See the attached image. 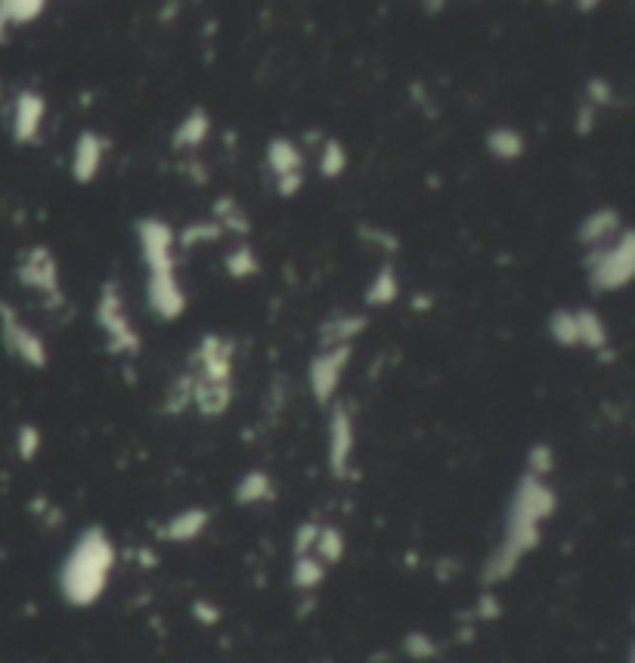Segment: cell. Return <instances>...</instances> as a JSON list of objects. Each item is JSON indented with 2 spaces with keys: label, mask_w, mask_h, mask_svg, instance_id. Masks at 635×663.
<instances>
[{
  "label": "cell",
  "mask_w": 635,
  "mask_h": 663,
  "mask_svg": "<svg viewBox=\"0 0 635 663\" xmlns=\"http://www.w3.org/2000/svg\"><path fill=\"white\" fill-rule=\"evenodd\" d=\"M555 509H558V493L546 484V478H536L530 471H524L512 493V502H508L499 546L484 564L487 586L505 583L508 577L518 574L524 558L543 543V527L555 515Z\"/></svg>",
  "instance_id": "6da1fadb"
},
{
  "label": "cell",
  "mask_w": 635,
  "mask_h": 663,
  "mask_svg": "<svg viewBox=\"0 0 635 663\" xmlns=\"http://www.w3.org/2000/svg\"><path fill=\"white\" fill-rule=\"evenodd\" d=\"M115 571V543L100 527H84L59 564V595L72 608H93L103 598Z\"/></svg>",
  "instance_id": "7a4b0ae2"
},
{
  "label": "cell",
  "mask_w": 635,
  "mask_h": 663,
  "mask_svg": "<svg viewBox=\"0 0 635 663\" xmlns=\"http://www.w3.org/2000/svg\"><path fill=\"white\" fill-rule=\"evenodd\" d=\"M134 230H137V242L143 251L146 270H149V282H146L149 310L165 323L180 320L186 310V292L177 279V261H174L177 236L171 224L155 214H146L137 220Z\"/></svg>",
  "instance_id": "3957f363"
},
{
  "label": "cell",
  "mask_w": 635,
  "mask_h": 663,
  "mask_svg": "<svg viewBox=\"0 0 635 663\" xmlns=\"http://www.w3.org/2000/svg\"><path fill=\"white\" fill-rule=\"evenodd\" d=\"M189 403L205 419H217L227 413L233 400V341L220 335H205L196 351L189 354Z\"/></svg>",
  "instance_id": "277c9868"
},
{
  "label": "cell",
  "mask_w": 635,
  "mask_h": 663,
  "mask_svg": "<svg viewBox=\"0 0 635 663\" xmlns=\"http://www.w3.org/2000/svg\"><path fill=\"white\" fill-rule=\"evenodd\" d=\"M583 264L589 270L592 292L626 289L632 273H635V236L629 230H623L614 242L592 248Z\"/></svg>",
  "instance_id": "5b68a950"
},
{
  "label": "cell",
  "mask_w": 635,
  "mask_h": 663,
  "mask_svg": "<svg viewBox=\"0 0 635 663\" xmlns=\"http://www.w3.org/2000/svg\"><path fill=\"white\" fill-rule=\"evenodd\" d=\"M93 320H97V326L106 335V351L109 354H118V357H137L140 354V335L134 332L131 320H127L118 282H106V286L100 289Z\"/></svg>",
  "instance_id": "8992f818"
},
{
  "label": "cell",
  "mask_w": 635,
  "mask_h": 663,
  "mask_svg": "<svg viewBox=\"0 0 635 663\" xmlns=\"http://www.w3.org/2000/svg\"><path fill=\"white\" fill-rule=\"evenodd\" d=\"M351 354H354V344H341V347H329V351H320L313 360H310V391L316 397L320 406H329L332 397L338 394V382L351 363Z\"/></svg>",
  "instance_id": "52a82bcc"
},
{
  "label": "cell",
  "mask_w": 635,
  "mask_h": 663,
  "mask_svg": "<svg viewBox=\"0 0 635 663\" xmlns=\"http://www.w3.org/2000/svg\"><path fill=\"white\" fill-rule=\"evenodd\" d=\"M0 323H4V344L13 357H19L22 363L44 369L47 366V347L41 341V335H35L28 326H22V320L16 317V310L0 304Z\"/></svg>",
  "instance_id": "ba28073f"
},
{
  "label": "cell",
  "mask_w": 635,
  "mask_h": 663,
  "mask_svg": "<svg viewBox=\"0 0 635 663\" xmlns=\"http://www.w3.org/2000/svg\"><path fill=\"white\" fill-rule=\"evenodd\" d=\"M351 456H354V419L344 403H335L329 419V471L335 481L351 478Z\"/></svg>",
  "instance_id": "9c48e42d"
},
{
  "label": "cell",
  "mask_w": 635,
  "mask_h": 663,
  "mask_svg": "<svg viewBox=\"0 0 635 663\" xmlns=\"http://www.w3.org/2000/svg\"><path fill=\"white\" fill-rule=\"evenodd\" d=\"M16 276L25 282L28 289H38L41 295H47L50 304H62V292H59V267L56 258L50 255V248L35 245L25 255V261L19 264Z\"/></svg>",
  "instance_id": "30bf717a"
},
{
  "label": "cell",
  "mask_w": 635,
  "mask_h": 663,
  "mask_svg": "<svg viewBox=\"0 0 635 663\" xmlns=\"http://www.w3.org/2000/svg\"><path fill=\"white\" fill-rule=\"evenodd\" d=\"M44 115H47V100L38 90H19L16 106H13V140L22 146H35L41 143V128H44Z\"/></svg>",
  "instance_id": "8fae6325"
},
{
  "label": "cell",
  "mask_w": 635,
  "mask_h": 663,
  "mask_svg": "<svg viewBox=\"0 0 635 663\" xmlns=\"http://www.w3.org/2000/svg\"><path fill=\"white\" fill-rule=\"evenodd\" d=\"M208 524H211V512L202 509V505H193V509H180L177 515H171L162 527H158V540L174 543V546L193 543V540H199V536L208 530Z\"/></svg>",
  "instance_id": "7c38bea8"
},
{
  "label": "cell",
  "mask_w": 635,
  "mask_h": 663,
  "mask_svg": "<svg viewBox=\"0 0 635 663\" xmlns=\"http://www.w3.org/2000/svg\"><path fill=\"white\" fill-rule=\"evenodd\" d=\"M106 149L109 143L93 134V131H81L78 140H75V152H72V177L78 183H93L103 168V159H106Z\"/></svg>",
  "instance_id": "4fadbf2b"
},
{
  "label": "cell",
  "mask_w": 635,
  "mask_h": 663,
  "mask_svg": "<svg viewBox=\"0 0 635 663\" xmlns=\"http://www.w3.org/2000/svg\"><path fill=\"white\" fill-rule=\"evenodd\" d=\"M264 159H267V171L276 180L292 177V174H304V155H301V149L289 137H273L267 143Z\"/></svg>",
  "instance_id": "5bb4252c"
},
{
  "label": "cell",
  "mask_w": 635,
  "mask_h": 663,
  "mask_svg": "<svg viewBox=\"0 0 635 663\" xmlns=\"http://www.w3.org/2000/svg\"><path fill=\"white\" fill-rule=\"evenodd\" d=\"M617 233H623V224H620V214L614 208H598L580 224V242L589 248L608 245Z\"/></svg>",
  "instance_id": "9a60e30c"
},
{
  "label": "cell",
  "mask_w": 635,
  "mask_h": 663,
  "mask_svg": "<svg viewBox=\"0 0 635 663\" xmlns=\"http://www.w3.org/2000/svg\"><path fill=\"white\" fill-rule=\"evenodd\" d=\"M208 134H211V118H208V112H205V109H189V112L183 115V121L174 128L171 146H174L177 152L199 149Z\"/></svg>",
  "instance_id": "2e32d148"
},
{
  "label": "cell",
  "mask_w": 635,
  "mask_h": 663,
  "mask_svg": "<svg viewBox=\"0 0 635 663\" xmlns=\"http://www.w3.org/2000/svg\"><path fill=\"white\" fill-rule=\"evenodd\" d=\"M47 4L41 0H4L0 4V44L7 41L10 28H22V25H31L44 16Z\"/></svg>",
  "instance_id": "e0dca14e"
},
{
  "label": "cell",
  "mask_w": 635,
  "mask_h": 663,
  "mask_svg": "<svg viewBox=\"0 0 635 663\" xmlns=\"http://www.w3.org/2000/svg\"><path fill=\"white\" fill-rule=\"evenodd\" d=\"M233 499L239 505H261V502H273L276 499V484L267 471L254 468V471H245L239 478L236 490H233Z\"/></svg>",
  "instance_id": "ac0fdd59"
},
{
  "label": "cell",
  "mask_w": 635,
  "mask_h": 663,
  "mask_svg": "<svg viewBox=\"0 0 635 663\" xmlns=\"http://www.w3.org/2000/svg\"><path fill=\"white\" fill-rule=\"evenodd\" d=\"M363 329H366V317H360V313H338V317H332L320 329L323 351H329V347H341V344H354V338Z\"/></svg>",
  "instance_id": "d6986e66"
},
{
  "label": "cell",
  "mask_w": 635,
  "mask_h": 663,
  "mask_svg": "<svg viewBox=\"0 0 635 663\" xmlns=\"http://www.w3.org/2000/svg\"><path fill=\"white\" fill-rule=\"evenodd\" d=\"M397 295H400V279H397L394 261H385V264L378 267V273L372 276L363 301H366L369 307H388V304L397 301Z\"/></svg>",
  "instance_id": "ffe728a7"
},
{
  "label": "cell",
  "mask_w": 635,
  "mask_h": 663,
  "mask_svg": "<svg viewBox=\"0 0 635 663\" xmlns=\"http://www.w3.org/2000/svg\"><path fill=\"white\" fill-rule=\"evenodd\" d=\"M484 146H487V152L493 155V159H499V162H518L521 155H524V149H527L524 137L515 128H493V131H487Z\"/></svg>",
  "instance_id": "44dd1931"
},
{
  "label": "cell",
  "mask_w": 635,
  "mask_h": 663,
  "mask_svg": "<svg viewBox=\"0 0 635 663\" xmlns=\"http://www.w3.org/2000/svg\"><path fill=\"white\" fill-rule=\"evenodd\" d=\"M326 574H329V567L326 564H320L313 555H301V558H292V586L295 589H301V592H313V589H320L323 586V580H326Z\"/></svg>",
  "instance_id": "7402d4cb"
},
{
  "label": "cell",
  "mask_w": 635,
  "mask_h": 663,
  "mask_svg": "<svg viewBox=\"0 0 635 663\" xmlns=\"http://www.w3.org/2000/svg\"><path fill=\"white\" fill-rule=\"evenodd\" d=\"M577 313V335L580 344H586L589 351H605L608 347V326L598 317L595 310H574Z\"/></svg>",
  "instance_id": "603a6c76"
},
{
  "label": "cell",
  "mask_w": 635,
  "mask_h": 663,
  "mask_svg": "<svg viewBox=\"0 0 635 663\" xmlns=\"http://www.w3.org/2000/svg\"><path fill=\"white\" fill-rule=\"evenodd\" d=\"M313 558L332 567L344 558V533L338 527H323L320 524V533H316V543H313Z\"/></svg>",
  "instance_id": "cb8c5ba5"
},
{
  "label": "cell",
  "mask_w": 635,
  "mask_h": 663,
  "mask_svg": "<svg viewBox=\"0 0 635 663\" xmlns=\"http://www.w3.org/2000/svg\"><path fill=\"white\" fill-rule=\"evenodd\" d=\"M214 220H217L224 233H239V236H245V233L251 230L242 205H239L236 199H230V196H220V199L214 202Z\"/></svg>",
  "instance_id": "d4e9b609"
},
{
  "label": "cell",
  "mask_w": 635,
  "mask_h": 663,
  "mask_svg": "<svg viewBox=\"0 0 635 663\" xmlns=\"http://www.w3.org/2000/svg\"><path fill=\"white\" fill-rule=\"evenodd\" d=\"M549 335H552V341L561 344V347H577V344H580V335H577V313L558 307L552 317H549Z\"/></svg>",
  "instance_id": "484cf974"
},
{
  "label": "cell",
  "mask_w": 635,
  "mask_h": 663,
  "mask_svg": "<svg viewBox=\"0 0 635 663\" xmlns=\"http://www.w3.org/2000/svg\"><path fill=\"white\" fill-rule=\"evenodd\" d=\"M344 168H347V149H344L341 140L329 137V140L323 143V152H320V174H323L326 180H335V177L344 174Z\"/></svg>",
  "instance_id": "4316f807"
},
{
  "label": "cell",
  "mask_w": 635,
  "mask_h": 663,
  "mask_svg": "<svg viewBox=\"0 0 635 663\" xmlns=\"http://www.w3.org/2000/svg\"><path fill=\"white\" fill-rule=\"evenodd\" d=\"M227 273H230L233 279H248V276H258V273H261L258 255H254L248 242H242L236 251H230V255H227Z\"/></svg>",
  "instance_id": "83f0119b"
},
{
  "label": "cell",
  "mask_w": 635,
  "mask_h": 663,
  "mask_svg": "<svg viewBox=\"0 0 635 663\" xmlns=\"http://www.w3.org/2000/svg\"><path fill=\"white\" fill-rule=\"evenodd\" d=\"M220 236H224V230H220L217 220H199V224H189V227L183 230L180 245H183V248H196V245L214 242V239H220Z\"/></svg>",
  "instance_id": "f1b7e54d"
},
{
  "label": "cell",
  "mask_w": 635,
  "mask_h": 663,
  "mask_svg": "<svg viewBox=\"0 0 635 663\" xmlns=\"http://www.w3.org/2000/svg\"><path fill=\"white\" fill-rule=\"evenodd\" d=\"M555 468V453L549 444H536L530 447V459H527V471L536 478H549V471Z\"/></svg>",
  "instance_id": "f546056e"
},
{
  "label": "cell",
  "mask_w": 635,
  "mask_h": 663,
  "mask_svg": "<svg viewBox=\"0 0 635 663\" xmlns=\"http://www.w3.org/2000/svg\"><path fill=\"white\" fill-rule=\"evenodd\" d=\"M316 533H320V524H316V521H304V524H298V530H295V536H292V558L313 555Z\"/></svg>",
  "instance_id": "4dcf8cb0"
},
{
  "label": "cell",
  "mask_w": 635,
  "mask_h": 663,
  "mask_svg": "<svg viewBox=\"0 0 635 663\" xmlns=\"http://www.w3.org/2000/svg\"><path fill=\"white\" fill-rule=\"evenodd\" d=\"M16 447H19V456L25 462H31V459L38 456V450H41V431L35 425H22L19 434H16Z\"/></svg>",
  "instance_id": "1f68e13d"
},
{
  "label": "cell",
  "mask_w": 635,
  "mask_h": 663,
  "mask_svg": "<svg viewBox=\"0 0 635 663\" xmlns=\"http://www.w3.org/2000/svg\"><path fill=\"white\" fill-rule=\"evenodd\" d=\"M586 100H589L592 109H605L614 100V90L605 78H589L586 81Z\"/></svg>",
  "instance_id": "d6a6232c"
},
{
  "label": "cell",
  "mask_w": 635,
  "mask_h": 663,
  "mask_svg": "<svg viewBox=\"0 0 635 663\" xmlns=\"http://www.w3.org/2000/svg\"><path fill=\"white\" fill-rule=\"evenodd\" d=\"M406 651L416 657V660H428V657L437 654V645H434V639L425 636V633H412V636H406Z\"/></svg>",
  "instance_id": "836d02e7"
},
{
  "label": "cell",
  "mask_w": 635,
  "mask_h": 663,
  "mask_svg": "<svg viewBox=\"0 0 635 663\" xmlns=\"http://www.w3.org/2000/svg\"><path fill=\"white\" fill-rule=\"evenodd\" d=\"M360 236H363L366 242L381 245L385 251H397V248H400L397 236H394V233H385V230H375V227H360Z\"/></svg>",
  "instance_id": "e575fe53"
},
{
  "label": "cell",
  "mask_w": 635,
  "mask_h": 663,
  "mask_svg": "<svg viewBox=\"0 0 635 663\" xmlns=\"http://www.w3.org/2000/svg\"><path fill=\"white\" fill-rule=\"evenodd\" d=\"M301 186H304V174H292V177L276 180V193H279L282 199H292V196L301 193Z\"/></svg>",
  "instance_id": "d590c367"
},
{
  "label": "cell",
  "mask_w": 635,
  "mask_h": 663,
  "mask_svg": "<svg viewBox=\"0 0 635 663\" xmlns=\"http://www.w3.org/2000/svg\"><path fill=\"white\" fill-rule=\"evenodd\" d=\"M189 611H193L199 617V623H205V626H214L220 620V611L211 602H202V598H199V602H193V608H189Z\"/></svg>",
  "instance_id": "8d00e7d4"
},
{
  "label": "cell",
  "mask_w": 635,
  "mask_h": 663,
  "mask_svg": "<svg viewBox=\"0 0 635 663\" xmlns=\"http://www.w3.org/2000/svg\"><path fill=\"white\" fill-rule=\"evenodd\" d=\"M592 124H595V109H592V106H583V109H580V118H577V134H580V137L592 134Z\"/></svg>",
  "instance_id": "74e56055"
}]
</instances>
